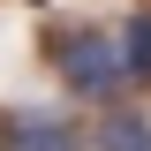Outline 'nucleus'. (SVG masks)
Masks as SVG:
<instances>
[{"mask_svg": "<svg viewBox=\"0 0 151 151\" xmlns=\"http://www.w3.org/2000/svg\"><path fill=\"white\" fill-rule=\"evenodd\" d=\"M98 151H151V121L136 106H113L106 121H98Z\"/></svg>", "mask_w": 151, "mask_h": 151, "instance_id": "3", "label": "nucleus"}, {"mask_svg": "<svg viewBox=\"0 0 151 151\" xmlns=\"http://www.w3.org/2000/svg\"><path fill=\"white\" fill-rule=\"evenodd\" d=\"M53 68L60 83H68L76 98H113L129 76H121V45H113L106 30H60L53 38Z\"/></svg>", "mask_w": 151, "mask_h": 151, "instance_id": "1", "label": "nucleus"}, {"mask_svg": "<svg viewBox=\"0 0 151 151\" xmlns=\"http://www.w3.org/2000/svg\"><path fill=\"white\" fill-rule=\"evenodd\" d=\"M121 76L129 83H151V8H136L129 30H121Z\"/></svg>", "mask_w": 151, "mask_h": 151, "instance_id": "4", "label": "nucleus"}, {"mask_svg": "<svg viewBox=\"0 0 151 151\" xmlns=\"http://www.w3.org/2000/svg\"><path fill=\"white\" fill-rule=\"evenodd\" d=\"M8 151H83V144H76V129L60 113H23L8 129Z\"/></svg>", "mask_w": 151, "mask_h": 151, "instance_id": "2", "label": "nucleus"}]
</instances>
